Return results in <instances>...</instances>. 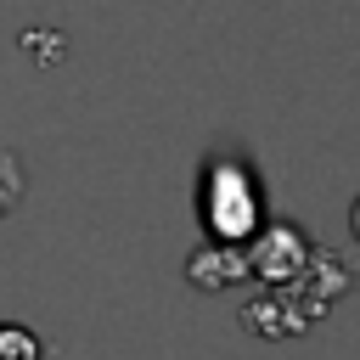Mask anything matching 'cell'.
I'll use <instances>...</instances> for the list:
<instances>
[{
	"mask_svg": "<svg viewBox=\"0 0 360 360\" xmlns=\"http://www.w3.org/2000/svg\"><path fill=\"white\" fill-rule=\"evenodd\" d=\"M349 225H354V236H360V202H354V214H349Z\"/></svg>",
	"mask_w": 360,
	"mask_h": 360,
	"instance_id": "obj_3",
	"label": "cell"
},
{
	"mask_svg": "<svg viewBox=\"0 0 360 360\" xmlns=\"http://www.w3.org/2000/svg\"><path fill=\"white\" fill-rule=\"evenodd\" d=\"M202 214H208L214 236H225V242H242V236L259 225L253 180H248L236 163H214V169H208V191H202Z\"/></svg>",
	"mask_w": 360,
	"mask_h": 360,
	"instance_id": "obj_1",
	"label": "cell"
},
{
	"mask_svg": "<svg viewBox=\"0 0 360 360\" xmlns=\"http://www.w3.org/2000/svg\"><path fill=\"white\" fill-rule=\"evenodd\" d=\"M0 208H6V197H0Z\"/></svg>",
	"mask_w": 360,
	"mask_h": 360,
	"instance_id": "obj_4",
	"label": "cell"
},
{
	"mask_svg": "<svg viewBox=\"0 0 360 360\" xmlns=\"http://www.w3.org/2000/svg\"><path fill=\"white\" fill-rule=\"evenodd\" d=\"M0 360H39V338L22 321H0Z\"/></svg>",
	"mask_w": 360,
	"mask_h": 360,
	"instance_id": "obj_2",
	"label": "cell"
}]
</instances>
